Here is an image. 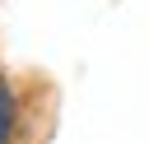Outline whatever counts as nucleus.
I'll use <instances>...</instances> for the list:
<instances>
[{"label":"nucleus","mask_w":149,"mask_h":144,"mask_svg":"<svg viewBox=\"0 0 149 144\" xmlns=\"http://www.w3.org/2000/svg\"><path fill=\"white\" fill-rule=\"evenodd\" d=\"M9 130H14V93L0 84V144H9Z\"/></svg>","instance_id":"obj_1"}]
</instances>
